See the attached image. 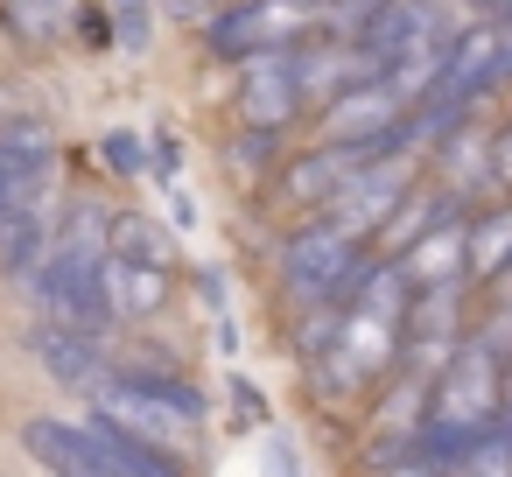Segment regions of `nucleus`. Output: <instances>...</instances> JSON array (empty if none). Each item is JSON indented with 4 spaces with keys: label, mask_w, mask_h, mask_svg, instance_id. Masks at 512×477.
Here are the masks:
<instances>
[{
    "label": "nucleus",
    "mask_w": 512,
    "mask_h": 477,
    "mask_svg": "<svg viewBox=\"0 0 512 477\" xmlns=\"http://www.w3.org/2000/svg\"><path fill=\"white\" fill-rule=\"evenodd\" d=\"M498 428H505V337L491 323H477V330H463V344L428 379V407H421L414 456H428L435 470H456Z\"/></svg>",
    "instance_id": "f03ea898"
},
{
    "label": "nucleus",
    "mask_w": 512,
    "mask_h": 477,
    "mask_svg": "<svg viewBox=\"0 0 512 477\" xmlns=\"http://www.w3.org/2000/svg\"><path fill=\"white\" fill-rule=\"evenodd\" d=\"M29 351L43 358V372H57L64 386H99L106 372H99V337H85V330H64V323H50V330H36L29 337Z\"/></svg>",
    "instance_id": "4468645a"
},
{
    "label": "nucleus",
    "mask_w": 512,
    "mask_h": 477,
    "mask_svg": "<svg viewBox=\"0 0 512 477\" xmlns=\"http://www.w3.org/2000/svg\"><path fill=\"white\" fill-rule=\"evenodd\" d=\"M372 155L365 148H337V141H309L302 155H288L281 169H274V183H267V204H281V211H302V218H323L344 190H351V176L365 169Z\"/></svg>",
    "instance_id": "423d86ee"
},
{
    "label": "nucleus",
    "mask_w": 512,
    "mask_h": 477,
    "mask_svg": "<svg viewBox=\"0 0 512 477\" xmlns=\"http://www.w3.org/2000/svg\"><path fill=\"white\" fill-rule=\"evenodd\" d=\"M106 295H113V316L148 323V316L169 309L176 274H169V267H134V260H113V253H106Z\"/></svg>",
    "instance_id": "ddd939ff"
},
{
    "label": "nucleus",
    "mask_w": 512,
    "mask_h": 477,
    "mask_svg": "<svg viewBox=\"0 0 512 477\" xmlns=\"http://www.w3.org/2000/svg\"><path fill=\"white\" fill-rule=\"evenodd\" d=\"M50 218L43 211H15V218H0V274H36L43 253H50Z\"/></svg>",
    "instance_id": "dca6fc26"
},
{
    "label": "nucleus",
    "mask_w": 512,
    "mask_h": 477,
    "mask_svg": "<svg viewBox=\"0 0 512 477\" xmlns=\"http://www.w3.org/2000/svg\"><path fill=\"white\" fill-rule=\"evenodd\" d=\"M106 162L134 176V169H141V141H134V134H106Z\"/></svg>",
    "instance_id": "6ab92c4d"
},
{
    "label": "nucleus",
    "mask_w": 512,
    "mask_h": 477,
    "mask_svg": "<svg viewBox=\"0 0 512 477\" xmlns=\"http://www.w3.org/2000/svg\"><path fill=\"white\" fill-rule=\"evenodd\" d=\"M491 176H498V190L512 197V120L491 127Z\"/></svg>",
    "instance_id": "a211bd4d"
},
{
    "label": "nucleus",
    "mask_w": 512,
    "mask_h": 477,
    "mask_svg": "<svg viewBox=\"0 0 512 477\" xmlns=\"http://www.w3.org/2000/svg\"><path fill=\"white\" fill-rule=\"evenodd\" d=\"M92 407H99V421L141 435V442H155V449H169V456L190 449L197 428H204L197 386H183L176 372H155V365H120V372H106V379L92 386Z\"/></svg>",
    "instance_id": "7ed1b4c3"
},
{
    "label": "nucleus",
    "mask_w": 512,
    "mask_h": 477,
    "mask_svg": "<svg viewBox=\"0 0 512 477\" xmlns=\"http://www.w3.org/2000/svg\"><path fill=\"white\" fill-rule=\"evenodd\" d=\"M505 428H512V330H505Z\"/></svg>",
    "instance_id": "aec40b11"
},
{
    "label": "nucleus",
    "mask_w": 512,
    "mask_h": 477,
    "mask_svg": "<svg viewBox=\"0 0 512 477\" xmlns=\"http://www.w3.org/2000/svg\"><path fill=\"white\" fill-rule=\"evenodd\" d=\"M365 260H372L365 239L337 232L330 218H302V225L281 239L274 274H281V295H288V302H302V309H330V302L351 295V281L365 274Z\"/></svg>",
    "instance_id": "20e7f679"
},
{
    "label": "nucleus",
    "mask_w": 512,
    "mask_h": 477,
    "mask_svg": "<svg viewBox=\"0 0 512 477\" xmlns=\"http://www.w3.org/2000/svg\"><path fill=\"white\" fill-rule=\"evenodd\" d=\"M449 477H512V428H498V435H484Z\"/></svg>",
    "instance_id": "f3484780"
},
{
    "label": "nucleus",
    "mask_w": 512,
    "mask_h": 477,
    "mask_svg": "<svg viewBox=\"0 0 512 477\" xmlns=\"http://www.w3.org/2000/svg\"><path fill=\"white\" fill-rule=\"evenodd\" d=\"M57 183V134L43 120H8L0 127V218L43 211Z\"/></svg>",
    "instance_id": "0eeeda50"
},
{
    "label": "nucleus",
    "mask_w": 512,
    "mask_h": 477,
    "mask_svg": "<svg viewBox=\"0 0 512 477\" xmlns=\"http://www.w3.org/2000/svg\"><path fill=\"white\" fill-rule=\"evenodd\" d=\"M106 253H113V260H134V267H169V274H176V239H169L148 211H120V218L106 225Z\"/></svg>",
    "instance_id": "2eb2a0df"
},
{
    "label": "nucleus",
    "mask_w": 512,
    "mask_h": 477,
    "mask_svg": "<svg viewBox=\"0 0 512 477\" xmlns=\"http://www.w3.org/2000/svg\"><path fill=\"white\" fill-rule=\"evenodd\" d=\"M22 449H29L50 477H127L120 456L106 449V435H99V428H78V421L36 414V421H22Z\"/></svg>",
    "instance_id": "1a4fd4ad"
},
{
    "label": "nucleus",
    "mask_w": 512,
    "mask_h": 477,
    "mask_svg": "<svg viewBox=\"0 0 512 477\" xmlns=\"http://www.w3.org/2000/svg\"><path fill=\"white\" fill-rule=\"evenodd\" d=\"M302 106H309V92H302V57H295V50L246 57V71H239V120H246V127L281 134Z\"/></svg>",
    "instance_id": "6e6552de"
},
{
    "label": "nucleus",
    "mask_w": 512,
    "mask_h": 477,
    "mask_svg": "<svg viewBox=\"0 0 512 477\" xmlns=\"http://www.w3.org/2000/svg\"><path fill=\"white\" fill-rule=\"evenodd\" d=\"M330 29V8L323 0H246V8H225L211 29H204V43L218 50V57H274V50H302V43H316Z\"/></svg>",
    "instance_id": "39448f33"
},
{
    "label": "nucleus",
    "mask_w": 512,
    "mask_h": 477,
    "mask_svg": "<svg viewBox=\"0 0 512 477\" xmlns=\"http://www.w3.org/2000/svg\"><path fill=\"white\" fill-rule=\"evenodd\" d=\"M428 148H435V169H442V190H449V197L498 190V176H491V127H470V113L449 120L442 141H428Z\"/></svg>",
    "instance_id": "9b49d317"
},
{
    "label": "nucleus",
    "mask_w": 512,
    "mask_h": 477,
    "mask_svg": "<svg viewBox=\"0 0 512 477\" xmlns=\"http://www.w3.org/2000/svg\"><path fill=\"white\" fill-rule=\"evenodd\" d=\"M407 309H414V288L393 260H365V274L351 281L344 302L330 309H309V330H302V365H309V386L316 400L344 407L358 393H379L393 372H400V337H407Z\"/></svg>",
    "instance_id": "f257e3e1"
},
{
    "label": "nucleus",
    "mask_w": 512,
    "mask_h": 477,
    "mask_svg": "<svg viewBox=\"0 0 512 477\" xmlns=\"http://www.w3.org/2000/svg\"><path fill=\"white\" fill-rule=\"evenodd\" d=\"M393 267L407 274V288H414V295H435V288H470V281H463V218H449V225L421 232L407 253H393Z\"/></svg>",
    "instance_id": "f8f14e48"
},
{
    "label": "nucleus",
    "mask_w": 512,
    "mask_h": 477,
    "mask_svg": "<svg viewBox=\"0 0 512 477\" xmlns=\"http://www.w3.org/2000/svg\"><path fill=\"white\" fill-rule=\"evenodd\" d=\"M505 274H512V197L463 211V281L498 288Z\"/></svg>",
    "instance_id": "9d476101"
}]
</instances>
